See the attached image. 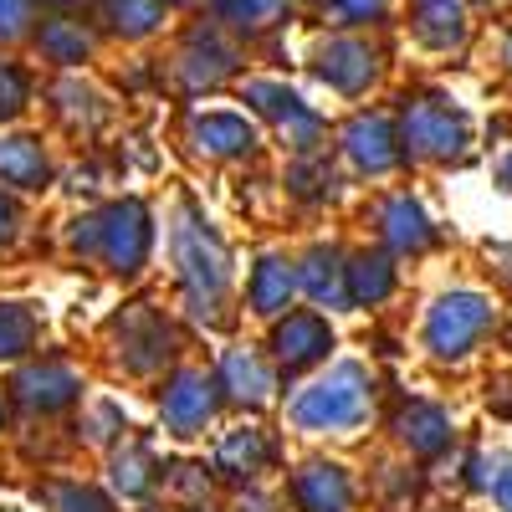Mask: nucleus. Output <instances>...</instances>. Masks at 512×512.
Listing matches in <instances>:
<instances>
[{"label": "nucleus", "mask_w": 512, "mask_h": 512, "mask_svg": "<svg viewBox=\"0 0 512 512\" xmlns=\"http://www.w3.org/2000/svg\"><path fill=\"white\" fill-rule=\"evenodd\" d=\"M292 492H297V502H303V512H349V497H354L344 466H323V461L303 466Z\"/></svg>", "instance_id": "obj_18"}, {"label": "nucleus", "mask_w": 512, "mask_h": 512, "mask_svg": "<svg viewBox=\"0 0 512 512\" xmlns=\"http://www.w3.org/2000/svg\"><path fill=\"white\" fill-rule=\"evenodd\" d=\"M52 180V159L31 134H0V185L11 190H41Z\"/></svg>", "instance_id": "obj_17"}, {"label": "nucleus", "mask_w": 512, "mask_h": 512, "mask_svg": "<svg viewBox=\"0 0 512 512\" xmlns=\"http://www.w3.org/2000/svg\"><path fill=\"white\" fill-rule=\"evenodd\" d=\"M31 108V67L0 57V123H16Z\"/></svg>", "instance_id": "obj_30"}, {"label": "nucleus", "mask_w": 512, "mask_h": 512, "mask_svg": "<svg viewBox=\"0 0 512 512\" xmlns=\"http://www.w3.org/2000/svg\"><path fill=\"white\" fill-rule=\"evenodd\" d=\"M395 282H400V272H395V262L390 256H354L349 262V303H359V308H379L384 297L395 292Z\"/></svg>", "instance_id": "obj_22"}, {"label": "nucleus", "mask_w": 512, "mask_h": 512, "mask_svg": "<svg viewBox=\"0 0 512 512\" xmlns=\"http://www.w3.org/2000/svg\"><path fill=\"white\" fill-rule=\"evenodd\" d=\"M52 98H57V113H62V123L67 128H103V118H108V98L93 88V82H82V77H57L52 82Z\"/></svg>", "instance_id": "obj_21"}, {"label": "nucleus", "mask_w": 512, "mask_h": 512, "mask_svg": "<svg viewBox=\"0 0 512 512\" xmlns=\"http://www.w3.org/2000/svg\"><path fill=\"white\" fill-rule=\"evenodd\" d=\"M497 323H502V313H497L492 292L446 287L441 297H431V308H425V318H420V344L436 364H466L472 354L487 349Z\"/></svg>", "instance_id": "obj_2"}, {"label": "nucleus", "mask_w": 512, "mask_h": 512, "mask_svg": "<svg viewBox=\"0 0 512 512\" xmlns=\"http://www.w3.org/2000/svg\"><path fill=\"white\" fill-rule=\"evenodd\" d=\"M308 67H313V77L323 82L328 93L364 98V93L379 88V77H384V47L369 31H328V36H318Z\"/></svg>", "instance_id": "obj_4"}, {"label": "nucleus", "mask_w": 512, "mask_h": 512, "mask_svg": "<svg viewBox=\"0 0 512 512\" xmlns=\"http://www.w3.org/2000/svg\"><path fill=\"white\" fill-rule=\"evenodd\" d=\"M31 26H36V6H31V0H0V47L26 41Z\"/></svg>", "instance_id": "obj_32"}, {"label": "nucleus", "mask_w": 512, "mask_h": 512, "mask_svg": "<svg viewBox=\"0 0 512 512\" xmlns=\"http://www.w3.org/2000/svg\"><path fill=\"white\" fill-rule=\"evenodd\" d=\"M26 41L36 47V57L47 62V67L77 72V67H88V62L98 57L103 31H98L88 16H82V11H41Z\"/></svg>", "instance_id": "obj_7"}, {"label": "nucleus", "mask_w": 512, "mask_h": 512, "mask_svg": "<svg viewBox=\"0 0 512 512\" xmlns=\"http://www.w3.org/2000/svg\"><path fill=\"white\" fill-rule=\"evenodd\" d=\"M16 390H21V400L36 405V410H62V405L77 400L82 379H77L67 364H41V369H26V374L16 379Z\"/></svg>", "instance_id": "obj_20"}, {"label": "nucleus", "mask_w": 512, "mask_h": 512, "mask_svg": "<svg viewBox=\"0 0 512 512\" xmlns=\"http://www.w3.org/2000/svg\"><path fill=\"white\" fill-rule=\"evenodd\" d=\"M287 297H292V267L282 262V256H262L251 272V313H282L287 308Z\"/></svg>", "instance_id": "obj_27"}, {"label": "nucleus", "mask_w": 512, "mask_h": 512, "mask_svg": "<svg viewBox=\"0 0 512 512\" xmlns=\"http://www.w3.org/2000/svg\"><path fill=\"white\" fill-rule=\"evenodd\" d=\"M374 226H379L384 246H390L395 256H420V251H431V246L441 241L436 216H431V210H425V200L410 195V190H390V195H384V200L374 205Z\"/></svg>", "instance_id": "obj_9"}, {"label": "nucleus", "mask_w": 512, "mask_h": 512, "mask_svg": "<svg viewBox=\"0 0 512 512\" xmlns=\"http://www.w3.org/2000/svg\"><path fill=\"white\" fill-rule=\"evenodd\" d=\"M6 512H16V507H6Z\"/></svg>", "instance_id": "obj_41"}, {"label": "nucleus", "mask_w": 512, "mask_h": 512, "mask_svg": "<svg viewBox=\"0 0 512 512\" xmlns=\"http://www.w3.org/2000/svg\"><path fill=\"white\" fill-rule=\"evenodd\" d=\"M11 226H16V205H11L6 195H0V241L11 236Z\"/></svg>", "instance_id": "obj_39"}, {"label": "nucleus", "mask_w": 512, "mask_h": 512, "mask_svg": "<svg viewBox=\"0 0 512 512\" xmlns=\"http://www.w3.org/2000/svg\"><path fill=\"white\" fill-rule=\"evenodd\" d=\"M492 507L497 512H512V456H502V466H497V482H492Z\"/></svg>", "instance_id": "obj_36"}, {"label": "nucleus", "mask_w": 512, "mask_h": 512, "mask_svg": "<svg viewBox=\"0 0 512 512\" xmlns=\"http://www.w3.org/2000/svg\"><path fill=\"white\" fill-rule=\"evenodd\" d=\"M395 436H400V446L410 451V456H446L451 446H456V420H451V410L446 405H436V400H405L400 405V415H395Z\"/></svg>", "instance_id": "obj_11"}, {"label": "nucleus", "mask_w": 512, "mask_h": 512, "mask_svg": "<svg viewBox=\"0 0 512 512\" xmlns=\"http://www.w3.org/2000/svg\"><path fill=\"white\" fill-rule=\"evenodd\" d=\"M328 349H333V333H328V323L313 318V313H292V318L277 328V359H282L287 369H303V364L323 359Z\"/></svg>", "instance_id": "obj_19"}, {"label": "nucleus", "mask_w": 512, "mask_h": 512, "mask_svg": "<svg viewBox=\"0 0 512 512\" xmlns=\"http://www.w3.org/2000/svg\"><path fill=\"white\" fill-rule=\"evenodd\" d=\"M241 98L262 113V118H272L277 128H287V123H297L308 113V103L297 98L287 82H277V77H251V82H241Z\"/></svg>", "instance_id": "obj_23"}, {"label": "nucleus", "mask_w": 512, "mask_h": 512, "mask_svg": "<svg viewBox=\"0 0 512 512\" xmlns=\"http://www.w3.org/2000/svg\"><path fill=\"white\" fill-rule=\"evenodd\" d=\"M149 210L139 200H123L113 210H103V256L113 262V272H139L149 256Z\"/></svg>", "instance_id": "obj_13"}, {"label": "nucleus", "mask_w": 512, "mask_h": 512, "mask_svg": "<svg viewBox=\"0 0 512 512\" xmlns=\"http://www.w3.org/2000/svg\"><path fill=\"white\" fill-rule=\"evenodd\" d=\"M169 72H175V82L185 93H216L221 82H231L241 72V47L216 21L190 26L180 36V52H175V62H169Z\"/></svg>", "instance_id": "obj_5"}, {"label": "nucleus", "mask_w": 512, "mask_h": 512, "mask_svg": "<svg viewBox=\"0 0 512 512\" xmlns=\"http://www.w3.org/2000/svg\"><path fill=\"white\" fill-rule=\"evenodd\" d=\"M492 180H497V190H507V195H512V144L492 159Z\"/></svg>", "instance_id": "obj_37"}, {"label": "nucleus", "mask_w": 512, "mask_h": 512, "mask_svg": "<svg viewBox=\"0 0 512 512\" xmlns=\"http://www.w3.org/2000/svg\"><path fill=\"white\" fill-rule=\"evenodd\" d=\"M395 128H400V149L405 159L415 164H461L477 144V123L451 93H436V88H415L400 98V113H395Z\"/></svg>", "instance_id": "obj_1"}, {"label": "nucleus", "mask_w": 512, "mask_h": 512, "mask_svg": "<svg viewBox=\"0 0 512 512\" xmlns=\"http://www.w3.org/2000/svg\"><path fill=\"white\" fill-rule=\"evenodd\" d=\"M190 144L205 159H241L256 149V123L246 113H226V108H210L190 118Z\"/></svg>", "instance_id": "obj_14"}, {"label": "nucleus", "mask_w": 512, "mask_h": 512, "mask_svg": "<svg viewBox=\"0 0 512 512\" xmlns=\"http://www.w3.org/2000/svg\"><path fill=\"white\" fill-rule=\"evenodd\" d=\"M221 384H226L236 400H251V405L272 400V374H267V364L256 359L251 349H231V354H226V364H221Z\"/></svg>", "instance_id": "obj_26"}, {"label": "nucleus", "mask_w": 512, "mask_h": 512, "mask_svg": "<svg viewBox=\"0 0 512 512\" xmlns=\"http://www.w3.org/2000/svg\"><path fill=\"white\" fill-rule=\"evenodd\" d=\"M113 482H118V492H123V497H144V492H149V456H144V451L118 456Z\"/></svg>", "instance_id": "obj_33"}, {"label": "nucleus", "mask_w": 512, "mask_h": 512, "mask_svg": "<svg viewBox=\"0 0 512 512\" xmlns=\"http://www.w3.org/2000/svg\"><path fill=\"white\" fill-rule=\"evenodd\" d=\"M31 6H41V11H77L82 0H31Z\"/></svg>", "instance_id": "obj_40"}, {"label": "nucleus", "mask_w": 512, "mask_h": 512, "mask_svg": "<svg viewBox=\"0 0 512 512\" xmlns=\"http://www.w3.org/2000/svg\"><path fill=\"white\" fill-rule=\"evenodd\" d=\"M405 31L420 52L456 57V52L472 47V6H466V0H410Z\"/></svg>", "instance_id": "obj_8"}, {"label": "nucleus", "mask_w": 512, "mask_h": 512, "mask_svg": "<svg viewBox=\"0 0 512 512\" xmlns=\"http://www.w3.org/2000/svg\"><path fill=\"white\" fill-rule=\"evenodd\" d=\"M374 405V379L364 364H333L318 384L292 400V425L303 431H354Z\"/></svg>", "instance_id": "obj_3"}, {"label": "nucleus", "mask_w": 512, "mask_h": 512, "mask_svg": "<svg viewBox=\"0 0 512 512\" xmlns=\"http://www.w3.org/2000/svg\"><path fill=\"white\" fill-rule=\"evenodd\" d=\"M318 11L333 31H374L390 21L395 0H318Z\"/></svg>", "instance_id": "obj_28"}, {"label": "nucleus", "mask_w": 512, "mask_h": 512, "mask_svg": "<svg viewBox=\"0 0 512 512\" xmlns=\"http://www.w3.org/2000/svg\"><path fill=\"white\" fill-rule=\"evenodd\" d=\"M338 149H344V159L369 180H384L405 164L395 113H384V108H359L344 128H338Z\"/></svg>", "instance_id": "obj_6"}, {"label": "nucleus", "mask_w": 512, "mask_h": 512, "mask_svg": "<svg viewBox=\"0 0 512 512\" xmlns=\"http://www.w3.org/2000/svg\"><path fill=\"white\" fill-rule=\"evenodd\" d=\"M36 338V318L21 303H0V359H21Z\"/></svg>", "instance_id": "obj_31"}, {"label": "nucleus", "mask_w": 512, "mask_h": 512, "mask_svg": "<svg viewBox=\"0 0 512 512\" xmlns=\"http://www.w3.org/2000/svg\"><path fill=\"white\" fill-rule=\"evenodd\" d=\"M497 67H502V77H512V21L497 36Z\"/></svg>", "instance_id": "obj_38"}, {"label": "nucleus", "mask_w": 512, "mask_h": 512, "mask_svg": "<svg viewBox=\"0 0 512 512\" xmlns=\"http://www.w3.org/2000/svg\"><path fill=\"white\" fill-rule=\"evenodd\" d=\"M123 349H128V369L149 374L169 354V333H164V323L154 313H134V318L123 323Z\"/></svg>", "instance_id": "obj_25"}, {"label": "nucleus", "mask_w": 512, "mask_h": 512, "mask_svg": "<svg viewBox=\"0 0 512 512\" xmlns=\"http://www.w3.org/2000/svg\"><path fill=\"white\" fill-rule=\"evenodd\" d=\"M57 507L62 512H108V502L98 492H88V487H62L57 492Z\"/></svg>", "instance_id": "obj_34"}, {"label": "nucleus", "mask_w": 512, "mask_h": 512, "mask_svg": "<svg viewBox=\"0 0 512 512\" xmlns=\"http://www.w3.org/2000/svg\"><path fill=\"white\" fill-rule=\"evenodd\" d=\"M169 16H175V0H93V26L139 47V41H154Z\"/></svg>", "instance_id": "obj_12"}, {"label": "nucleus", "mask_w": 512, "mask_h": 512, "mask_svg": "<svg viewBox=\"0 0 512 512\" xmlns=\"http://www.w3.org/2000/svg\"><path fill=\"white\" fill-rule=\"evenodd\" d=\"M210 410H216V384H210L205 374H180V379L164 390V425H169L175 436L205 431Z\"/></svg>", "instance_id": "obj_15"}, {"label": "nucleus", "mask_w": 512, "mask_h": 512, "mask_svg": "<svg viewBox=\"0 0 512 512\" xmlns=\"http://www.w3.org/2000/svg\"><path fill=\"white\" fill-rule=\"evenodd\" d=\"M487 262H492V277L512 292V241H487Z\"/></svg>", "instance_id": "obj_35"}, {"label": "nucleus", "mask_w": 512, "mask_h": 512, "mask_svg": "<svg viewBox=\"0 0 512 512\" xmlns=\"http://www.w3.org/2000/svg\"><path fill=\"white\" fill-rule=\"evenodd\" d=\"M205 16L231 36H262L287 26L292 0H205Z\"/></svg>", "instance_id": "obj_16"}, {"label": "nucleus", "mask_w": 512, "mask_h": 512, "mask_svg": "<svg viewBox=\"0 0 512 512\" xmlns=\"http://www.w3.org/2000/svg\"><path fill=\"white\" fill-rule=\"evenodd\" d=\"M262 461H267L262 431H231V436L221 441V456H216V466H221L226 477H251Z\"/></svg>", "instance_id": "obj_29"}, {"label": "nucleus", "mask_w": 512, "mask_h": 512, "mask_svg": "<svg viewBox=\"0 0 512 512\" xmlns=\"http://www.w3.org/2000/svg\"><path fill=\"white\" fill-rule=\"evenodd\" d=\"M175 262H180V277L190 282V297L195 303H216L221 297V287H226V251H221V241L210 236L205 226H195V221H180L175 226Z\"/></svg>", "instance_id": "obj_10"}, {"label": "nucleus", "mask_w": 512, "mask_h": 512, "mask_svg": "<svg viewBox=\"0 0 512 512\" xmlns=\"http://www.w3.org/2000/svg\"><path fill=\"white\" fill-rule=\"evenodd\" d=\"M303 287L313 303H328V308H349V267L338 251H313L308 256V272H303Z\"/></svg>", "instance_id": "obj_24"}]
</instances>
